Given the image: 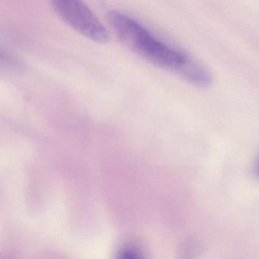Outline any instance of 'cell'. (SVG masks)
<instances>
[{
    "label": "cell",
    "mask_w": 259,
    "mask_h": 259,
    "mask_svg": "<svg viewBox=\"0 0 259 259\" xmlns=\"http://www.w3.org/2000/svg\"><path fill=\"white\" fill-rule=\"evenodd\" d=\"M108 19L119 39L141 57L177 72L197 87L211 84V75L205 66L184 51L162 41L133 18L113 10L109 12Z\"/></svg>",
    "instance_id": "obj_1"
},
{
    "label": "cell",
    "mask_w": 259,
    "mask_h": 259,
    "mask_svg": "<svg viewBox=\"0 0 259 259\" xmlns=\"http://www.w3.org/2000/svg\"><path fill=\"white\" fill-rule=\"evenodd\" d=\"M53 8L59 17L77 32L98 43L108 41L107 28L83 3L75 0H55L53 2Z\"/></svg>",
    "instance_id": "obj_2"
},
{
    "label": "cell",
    "mask_w": 259,
    "mask_h": 259,
    "mask_svg": "<svg viewBox=\"0 0 259 259\" xmlns=\"http://www.w3.org/2000/svg\"><path fill=\"white\" fill-rule=\"evenodd\" d=\"M116 259H145V257L137 248L127 245L118 251Z\"/></svg>",
    "instance_id": "obj_3"
},
{
    "label": "cell",
    "mask_w": 259,
    "mask_h": 259,
    "mask_svg": "<svg viewBox=\"0 0 259 259\" xmlns=\"http://www.w3.org/2000/svg\"><path fill=\"white\" fill-rule=\"evenodd\" d=\"M254 174L257 179H259V158L256 160L254 165Z\"/></svg>",
    "instance_id": "obj_4"
}]
</instances>
